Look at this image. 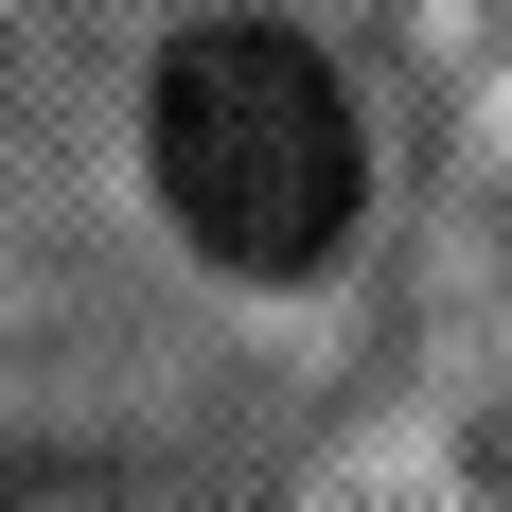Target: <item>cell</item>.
Segmentation results:
<instances>
[{
  "label": "cell",
  "instance_id": "1",
  "mask_svg": "<svg viewBox=\"0 0 512 512\" xmlns=\"http://www.w3.org/2000/svg\"><path fill=\"white\" fill-rule=\"evenodd\" d=\"M142 159H159V212L230 283H318L354 248V212H371L354 71L301 18H195L159 53V89H142Z\"/></svg>",
  "mask_w": 512,
  "mask_h": 512
}]
</instances>
